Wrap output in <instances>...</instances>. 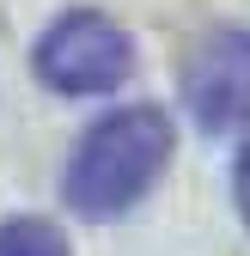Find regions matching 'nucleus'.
<instances>
[{"label":"nucleus","instance_id":"obj_1","mask_svg":"<svg viewBox=\"0 0 250 256\" xmlns=\"http://www.w3.org/2000/svg\"><path fill=\"white\" fill-rule=\"evenodd\" d=\"M171 146H177V134H171V116L159 104H128V110L98 116L80 134V146L68 158V177H61L68 208L86 214V220L128 214L146 189L165 177Z\"/></svg>","mask_w":250,"mask_h":256},{"label":"nucleus","instance_id":"obj_2","mask_svg":"<svg viewBox=\"0 0 250 256\" xmlns=\"http://www.w3.org/2000/svg\"><path fill=\"white\" fill-rule=\"evenodd\" d=\"M30 68H37V80L49 92H61V98H104V92H116L128 80L134 43H128V30L116 18H104V12H61L37 37Z\"/></svg>","mask_w":250,"mask_h":256},{"label":"nucleus","instance_id":"obj_3","mask_svg":"<svg viewBox=\"0 0 250 256\" xmlns=\"http://www.w3.org/2000/svg\"><path fill=\"white\" fill-rule=\"evenodd\" d=\"M183 104L208 134H232L250 122V30L226 24L196 43L190 74H183Z\"/></svg>","mask_w":250,"mask_h":256},{"label":"nucleus","instance_id":"obj_4","mask_svg":"<svg viewBox=\"0 0 250 256\" xmlns=\"http://www.w3.org/2000/svg\"><path fill=\"white\" fill-rule=\"evenodd\" d=\"M0 256H68V238H61L49 220H6L0 226Z\"/></svg>","mask_w":250,"mask_h":256},{"label":"nucleus","instance_id":"obj_5","mask_svg":"<svg viewBox=\"0 0 250 256\" xmlns=\"http://www.w3.org/2000/svg\"><path fill=\"white\" fill-rule=\"evenodd\" d=\"M232 196H238V214H244V226H250V146L238 152V171H232Z\"/></svg>","mask_w":250,"mask_h":256}]
</instances>
